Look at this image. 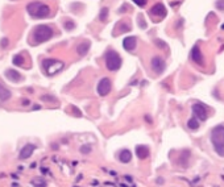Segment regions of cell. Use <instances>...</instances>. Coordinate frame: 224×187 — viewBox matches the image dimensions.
Listing matches in <instances>:
<instances>
[{"label":"cell","mask_w":224,"mask_h":187,"mask_svg":"<svg viewBox=\"0 0 224 187\" xmlns=\"http://www.w3.org/2000/svg\"><path fill=\"white\" fill-rule=\"evenodd\" d=\"M211 143L214 145L215 152L224 157V125H216L211 131Z\"/></svg>","instance_id":"6da1fadb"},{"label":"cell","mask_w":224,"mask_h":187,"mask_svg":"<svg viewBox=\"0 0 224 187\" xmlns=\"http://www.w3.org/2000/svg\"><path fill=\"white\" fill-rule=\"evenodd\" d=\"M90 46H91V42L90 41H83V42H81L78 45V46H76V53H78L81 57L86 55L88 53V50H90Z\"/></svg>","instance_id":"5bb4252c"},{"label":"cell","mask_w":224,"mask_h":187,"mask_svg":"<svg viewBox=\"0 0 224 187\" xmlns=\"http://www.w3.org/2000/svg\"><path fill=\"white\" fill-rule=\"evenodd\" d=\"M32 184L34 187H46V182H45L44 178H34L32 180Z\"/></svg>","instance_id":"7402d4cb"},{"label":"cell","mask_w":224,"mask_h":187,"mask_svg":"<svg viewBox=\"0 0 224 187\" xmlns=\"http://www.w3.org/2000/svg\"><path fill=\"white\" fill-rule=\"evenodd\" d=\"M5 76H7V79H9L12 82H18V81L23 79V76L13 69H8L7 71H5Z\"/></svg>","instance_id":"2e32d148"},{"label":"cell","mask_w":224,"mask_h":187,"mask_svg":"<svg viewBox=\"0 0 224 187\" xmlns=\"http://www.w3.org/2000/svg\"><path fill=\"white\" fill-rule=\"evenodd\" d=\"M104 63L107 70L110 71H117V70L121 67V63H123V60H121L120 54L115 50H107L104 54Z\"/></svg>","instance_id":"3957f363"},{"label":"cell","mask_w":224,"mask_h":187,"mask_svg":"<svg viewBox=\"0 0 224 187\" xmlns=\"http://www.w3.org/2000/svg\"><path fill=\"white\" fill-rule=\"evenodd\" d=\"M21 103H23V106H28V104H29L30 101H29V100H27V99H24V100H23Z\"/></svg>","instance_id":"4dcf8cb0"},{"label":"cell","mask_w":224,"mask_h":187,"mask_svg":"<svg viewBox=\"0 0 224 187\" xmlns=\"http://www.w3.org/2000/svg\"><path fill=\"white\" fill-rule=\"evenodd\" d=\"M79 150H81L82 154H88L92 150V148H91V145H82Z\"/></svg>","instance_id":"d4e9b609"},{"label":"cell","mask_w":224,"mask_h":187,"mask_svg":"<svg viewBox=\"0 0 224 187\" xmlns=\"http://www.w3.org/2000/svg\"><path fill=\"white\" fill-rule=\"evenodd\" d=\"M63 27H65L66 30H73L75 28V24L71 21V20H66L65 24H63Z\"/></svg>","instance_id":"cb8c5ba5"},{"label":"cell","mask_w":224,"mask_h":187,"mask_svg":"<svg viewBox=\"0 0 224 187\" xmlns=\"http://www.w3.org/2000/svg\"><path fill=\"white\" fill-rule=\"evenodd\" d=\"M156 44H157V46H159V48H164V49L168 48V46H166V44L162 40H156Z\"/></svg>","instance_id":"f1b7e54d"},{"label":"cell","mask_w":224,"mask_h":187,"mask_svg":"<svg viewBox=\"0 0 224 187\" xmlns=\"http://www.w3.org/2000/svg\"><path fill=\"white\" fill-rule=\"evenodd\" d=\"M41 4L42 3H38V2H33V3H30V4H28V7H27V11H28V13L29 15H32V16H36V13H37V11L40 9V7H41Z\"/></svg>","instance_id":"ac0fdd59"},{"label":"cell","mask_w":224,"mask_h":187,"mask_svg":"<svg viewBox=\"0 0 224 187\" xmlns=\"http://www.w3.org/2000/svg\"><path fill=\"white\" fill-rule=\"evenodd\" d=\"M137 46V38L134 36H131V37H125L123 40V48L127 50V51H133Z\"/></svg>","instance_id":"8fae6325"},{"label":"cell","mask_w":224,"mask_h":187,"mask_svg":"<svg viewBox=\"0 0 224 187\" xmlns=\"http://www.w3.org/2000/svg\"><path fill=\"white\" fill-rule=\"evenodd\" d=\"M190 58H191V61L198 63V65H202L203 63V55H202V50L201 48L198 46V45H195V46H193V49H191L190 51Z\"/></svg>","instance_id":"9c48e42d"},{"label":"cell","mask_w":224,"mask_h":187,"mask_svg":"<svg viewBox=\"0 0 224 187\" xmlns=\"http://www.w3.org/2000/svg\"><path fill=\"white\" fill-rule=\"evenodd\" d=\"M145 120L148 121V122H152V119H150V116H148V115H145Z\"/></svg>","instance_id":"1f68e13d"},{"label":"cell","mask_w":224,"mask_h":187,"mask_svg":"<svg viewBox=\"0 0 224 187\" xmlns=\"http://www.w3.org/2000/svg\"><path fill=\"white\" fill-rule=\"evenodd\" d=\"M216 8H217V9H224V0H217Z\"/></svg>","instance_id":"83f0119b"},{"label":"cell","mask_w":224,"mask_h":187,"mask_svg":"<svg viewBox=\"0 0 224 187\" xmlns=\"http://www.w3.org/2000/svg\"><path fill=\"white\" fill-rule=\"evenodd\" d=\"M41 99L45 100V101H53V103L57 101V99L54 98V96H48V95H42V96H41Z\"/></svg>","instance_id":"4316f807"},{"label":"cell","mask_w":224,"mask_h":187,"mask_svg":"<svg viewBox=\"0 0 224 187\" xmlns=\"http://www.w3.org/2000/svg\"><path fill=\"white\" fill-rule=\"evenodd\" d=\"M50 15V7L46 4H41L40 9L37 11V13L34 17H38V18H44V17H48Z\"/></svg>","instance_id":"e0dca14e"},{"label":"cell","mask_w":224,"mask_h":187,"mask_svg":"<svg viewBox=\"0 0 224 187\" xmlns=\"http://www.w3.org/2000/svg\"><path fill=\"white\" fill-rule=\"evenodd\" d=\"M193 113L198 120H202V121H206L207 117H208L207 107L201 104V103H195V104H193Z\"/></svg>","instance_id":"8992f818"},{"label":"cell","mask_w":224,"mask_h":187,"mask_svg":"<svg viewBox=\"0 0 224 187\" xmlns=\"http://www.w3.org/2000/svg\"><path fill=\"white\" fill-rule=\"evenodd\" d=\"M63 66H65V63H63L62 61H58V60H45L42 62V67H44L45 71H46L48 75L57 74L63 69Z\"/></svg>","instance_id":"277c9868"},{"label":"cell","mask_w":224,"mask_h":187,"mask_svg":"<svg viewBox=\"0 0 224 187\" xmlns=\"http://www.w3.org/2000/svg\"><path fill=\"white\" fill-rule=\"evenodd\" d=\"M150 66H152V70L154 71L156 74H162L165 70H166V63L164 61L162 57L159 55H154L150 61Z\"/></svg>","instance_id":"5b68a950"},{"label":"cell","mask_w":224,"mask_h":187,"mask_svg":"<svg viewBox=\"0 0 224 187\" xmlns=\"http://www.w3.org/2000/svg\"><path fill=\"white\" fill-rule=\"evenodd\" d=\"M8 38H3V40H2V48H7L8 46Z\"/></svg>","instance_id":"f546056e"},{"label":"cell","mask_w":224,"mask_h":187,"mask_svg":"<svg viewBox=\"0 0 224 187\" xmlns=\"http://www.w3.org/2000/svg\"><path fill=\"white\" fill-rule=\"evenodd\" d=\"M149 13H150V16H153L154 18H157V21H158V20H161V18H164V17L166 16V8H165L164 4L157 3V4H154V5H153V7L150 8Z\"/></svg>","instance_id":"ba28073f"},{"label":"cell","mask_w":224,"mask_h":187,"mask_svg":"<svg viewBox=\"0 0 224 187\" xmlns=\"http://www.w3.org/2000/svg\"><path fill=\"white\" fill-rule=\"evenodd\" d=\"M52 37H53V29L49 25H44V24L36 27L33 29V33H32V40L34 41V44L46 42Z\"/></svg>","instance_id":"7a4b0ae2"},{"label":"cell","mask_w":224,"mask_h":187,"mask_svg":"<svg viewBox=\"0 0 224 187\" xmlns=\"http://www.w3.org/2000/svg\"><path fill=\"white\" fill-rule=\"evenodd\" d=\"M111 88H112V83L110 78H103L100 79L98 83V87H96V91L100 96H107L108 94L111 92Z\"/></svg>","instance_id":"52a82bcc"},{"label":"cell","mask_w":224,"mask_h":187,"mask_svg":"<svg viewBox=\"0 0 224 187\" xmlns=\"http://www.w3.org/2000/svg\"><path fill=\"white\" fill-rule=\"evenodd\" d=\"M187 128L191 131H196L198 128H199V120H198L195 116L194 117H191L189 121H187Z\"/></svg>","instance_id":"ffe728a7"},{"label":"cell","mask_w":224,"mask_h":187,"mask_svg":"<svg viewBox=\"0 0 224 187\" xmlns=\"http://www.w3.org/2000/svg\"><path fill=\"white\" fill-rule=\"evenodd\" d=\"M132 2L136 4V5H138L140 8H143V7H145L146 5V3H148V0H132Z\"/></svg>","instance_id":"484cf974"},{"label":"cell","mask_w":224,"mask_h":187,"mask_svg":"<svg viewBox=\"0 0 224 187\" xmlns=\"http://www.w3.org/2000/svg\"><path fill=\"white\" fill-rule=\"evenodd\" d=\"M125 179H127V180H129V182H131V180H132V177H128V175H127V177H125Z\"/></svg>","instance_id":"d6a6232c"},{"label":"cell","mask_w":224,"mask_h":187,"mask_svg":"<svg viewBox=\"0 0 224 187\" xmlns=\"http://www.w3.org/2000/svg\"><path fill=\"white\" fill-rule=\"evenodd\" d=\"M220 28H221V29H224V24H223V25H221V27H220Z\"/></svg>","instance_id":"836d02e7"},{"label":"cell","mask_w":224,"mask_h":187,"mask_svg":"<svg viewBox=\"0 0 224 187\" xmlns=\"http://www.w3.org/2000/svg\"><path fill=\"white\" fill-rule=\"evenodd\" d=\"M136 154H137V157H138L140 159H145V158H148V157H149L150 150H149V148H148V146H145V145H138V146H136Z\"/></svg>","instance_id":"4fadbf2b"},{"label":"cell","mask_w":224,"mask_h":187,"mask_svg":"<svg viewBox=\"0 0 224 187\" xmlns=\"http://www.w3.org/2000/svg\"><path fill=\"white\" fill-rule=\"evenodd\" d=\"M11 98V91L7 90L3 85H0V101H5Z\"/></svg>","instance_id":"d6986e66"},{"label":"cell","mask_w":224,"mask_h":187,"mask_svg":"<svg viewBox=\"0 0 224 187\" xmlns=\"http://www.w3.org/2000/svg\"><path fill=\"white\" fill-rule=\"evenodd\" d=\"M131 159H132L131 150H128V149L120 150V153H119V161H120L121 164H128V162H131Z\"/></svg>","instance_id":"9a60e30c"},{"label":"cell","mask_w":224,"mask_h":187,"mask_svg":"<svg viewBox=\"0 0 224 187\" xmlns=\"http://www.w3.org/2000/svg\"><path fill=\"white\" fill-rule=\"evenodd\" d=\"M36 150V145L34 144H27L23 146V149L20 150V154H18V158L20 159H27L29 158L32 154H33V152Z\"/></svg>","instance_id":"30bf717a"},{"label":"cell","mask_w":224,"mask_h":187,"mask_svg":"<svg viewBox=\"0 0 224 187\" xmlns=\"http://www.w3.org/2000/svg\"><path fill=\"white\" fill-rule=\"evenodd\" d=\"M108 15H110V9H108V7H103L100 9V13H99V20L102 23H106L107 18H108Z\"/></svg>","instance_id":"44dd1931"},{"label":"cell","mask_w":224,"mask_h":187,"mask_svg":"<svg viewBox=\"0 0 224 187\" xmlns=\"http://www.w3.org/2000/svg\"><path fill=\"white\" fill-rule=\"evenodd\" d=\"M12 62H13V65H16V66H21V65H23V62H24V58H23V55L17 54V55L13 57Z\"/></svg>","instance_id":"603a6c76"},{"label":"cell","mask_w":224,"mask_h":187,"mask_svg":"<svg viewBox=\"0 0 224 187\" xmlns=\"http://www.w3.org/2000/svg\"><path fill=\"white\" fill-rule=\"evenodd\" d=\"M131 29H132L131 24L128 23V21H124V20L119 21L116 25H115V30L117 32V34H120V33H125V32H129ZM116 32H115V34H116Z\"/></svg>","instance_id":"7c38bea8"}]
</instances>
